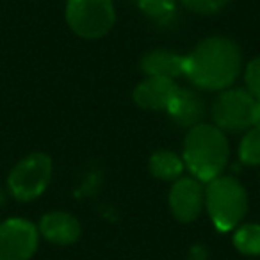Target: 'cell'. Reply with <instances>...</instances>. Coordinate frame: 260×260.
Here are the masks:
<instances>
[{
	"label": "cell",
	"mask_w": 260,
	"mask_h": 260,
	"mask_svg": "<svg viewBox=\"0 0 260 260\" xmlns=\"http://www.w3.org/2000/svg\"><path fill=\"white\" fill-rule=\"evenodd\" d=\"M242 68V55L237 43L223 36L200 41L194 50L185 55L184 75L207 91L228 89L237 80Z\"/></svg>",
	"instance_id": "1"
},
{
	"label": "cell",
	"mask_w": 260,
	"mask_h": 260,
	"mask_svg": "<svg viewBox=\"0 0 260 260\" xmlns=\"http://www.w3.org/2000/svg\"><path fill=\"white\" fill-rule=\"evenodd\" d=\"M230 146L224 132L216 125L192 126L184 141V164L200 182H210L221 177L228 164Z\"/></svg>",
	"instance_id": "2"
},
{
	"label": "cell",
	"mask_w": 260,
	"mask_h": 260,
	"mask_svg": "<svg viewBox=\"0 0 260 260\" xmlns=\"http://www.w3.org/2000/svg\"><path fill=\"white\" fill-rule=\"evenodd\" d=\"M205 207L214 226L230 232L239 226L248 212V192L234 177H217L207 182Z\"/></svg>",
	"instance_id": "3"
},
{
	"label": "cell",
	"mask_w": 260,
	"mask_h": 260,
	"mask_svg": "<svg viewBox=\"0 0 260 260\" xmlns=\"http://www.w3.org/2000/svg\"><path fill=\"white\" fill-rule=\"evenodd\" d=\"M116 11L112 0H68L66 22L77 36L100 40L112 29Z\"/></svg>",
	"instance_id": "4"
},
{
	"label": "cell",
	"mask_w": 260,
	"mask_h": 260,
	"mask_svg": "<svg viewBox=\"0 0 260 260\" xmlns=\"http://www.w3.org/2000/svg\"><path fill=\"white\" fill-rule=\"evenodd\" d=\"M52 178V159L47 153H30L11 170L8 187L18 202L36 200L47 191Z\"/></svg>",
	"instance_id": "5"
},
{
	"label": "cell",
	"mask_w": 260,
	"mask_h": 260,
	"mask_svg": "<svg viewBox=\"0 0 260 260\" xmlns=\"http://www.w3.org/2000/svg\"><path fill=\"white\" fill-rule=\"evenodd\" d=\"M255 98L242 87L223 89L212 105V119L221 130L241 132L251 126Z\"/></svg>",
	"instance_id": "6"
},
{
	"label": "cell",
	"mask_w": 260,
	"mask_h": 260,
	"mask_svg": "<svg viewBox=\"0 0 260 260\" xmlns=\"http://www.w3.org/2000/svg\"><path fill=\"white\" fill-rule=\"evenodd\" d=\"M40 230L30 221L13 217L0 223V260H29L38 249Z\"/></svg>",
	"instance_id": "7"
},
{
	"label": "cell",
	"mask_w": 260,
	"mask_h": 260,
	"mask_svg": "<svg viewBox=\"0 0 260 260\" xmlns=\"http://www.w3.org/2000/svg\"><path fill=\"white\" fill-rule=\"evenodd\" d=\"M205 207V189L194 177L175 180L170 191V209L180 223H192L198 219Z\"/></svg>",
	"instance_id": "8"
},
{
	"label": "cell",
	"mask_w": 260,
	"mask_h": 260,
	"mask_svg": "<svg viewBox=\"0 0 260 260\" xmlns=\"http://www.w3.org/2000/svg\"><path fill=\"white\" fill-rule=\"evenodd\" d=\"M38 230L52 244L70 246L79 241L82 228H80L79 219L70 212L54 210V212H48L41 217Z\"/></svg>",
	"instance_id": "9"
},
{
	"label": "cell",
	"mask_w": 260,
	"mask_h": 260,
	"mask_svg": "<svg viewBox=\"0 0 260 260\" xmlns=\"http://www.w3.org/2000/svg\"><path fill=\"white\" fill-rule=\"evenodd\" d=\"M166 111L177 125L192 128L202 123L203 116H205V104L196 91L177 87Z\"/></svg>",
	"instance_id": "10"
},
{
	"label": "cell",
	"mask_w": 260,
	"mask_h": 260,
	"mask_svg": "<svg viewBox=\"0 0 260 260\" xmlns=\"http://www.w3.org/2000/svg\"><path fill=\"white\" fill-rule=\"evenodd\" d=\"M177 91V84L162 77H146L134 89V102L148 111H166Z\"/></svg>",
	"instance_id": "11"
},
{
	"label": "cell",
	"mask_w": 260,
	"mask_h": 260,
	"mask_svg": "<svg viewBox=\"0 0 260 260\" xmlns=\"http://www.w3.org/2000/svg\"><path fill=\"white\" fill-rule=\"evenodd\" d=\"M185 55L177 52L157 48L152 50L141 59V70L146 77H162V79L175 80L177 77L184 75Z\"/></svg>",
	"instance_id": "12"
},
{
	"label": "cell",
	"mask_w": 260,
	"mask_h": 260,
	"mask_svg": "<svg viewBox=\"0 0 260 260\" xmlns=\"http://www.w3.org/2000/svg\"><path fill=\"white\" fill-rule=\"evenodd\" d=\"M150 173L159 180H178L185 170L184 159L170 150H159L150 157Z\"/></svg>",
	"instance_id": "13"
},
{
	"label": "cell",
	"mask_w": 260,
	"mask_h": 260,
	"mask_svg": "<svg viewBox=\"0 0 260 260\" xmlns=\"http://www.w3.org/2000/svg\"><path fill=\"white\" fill-rule=\"evenodd\" d=\"M234 246L242 255L258 256L260 255V224L248 223L242 224L234 234Z\"/></svg>",
	"instance_id": "14"
},
{
	"label": "cell",
	"mask_w": 260,
	"mask_h": 260,
	"mask_svg": "<svg viewBox=\"0 0 260 260\" xmlns=\"http://www.w3.org/2000/svg\"><path fill=\"white\" fill-rule=\"evenodd\" d=\"M239 159L248 166H260V126H249L239 146Z\"/></svg>",
	"instance_id": "15"
},
{
	"label": "cell",
	"mask_w": 260,
	"mask_h": 260,
	"mask_svg": "<svg viewBox=\"0 0 260 260\" xmlns=\"http://www.w3.org/2000/svg\"><path fill=\"white\" fill-rule=\"evenodd\" d=\"M139 8L155 20H166L173 16L177 9V0H139Z\"/></svg>",
	"instance_id": "16"
},
{
	"label": "cell",
	"mask_w": 260,
	"mask_h": 260,
	"mask_svg": "<svg viewBox=\"0 0 260 260\" xmlns=\"http://www.w3.org/2000/svg\"><path fill=\"white\" fill-rule=\"evenodd\" d=\"M180 2L187 9H191L192 13H196V15L209 16L223 11L230 0H180Z\"/></svg>",
	"instance_id": "17"
},
{
	"label": "cell",
	"mask_w": 260,
	"mask_h": 260,
	"mask_svg": "<svg viewBox=\"0 0 260 260\" xmlns=\"http://www.w3.org/2000/svg\"><path fill=\"white\" fill-rule=\"evenodd\" d=\"M244 80L248 93L251 94L255 100H260V57H255L248 62L244 72Z\"/></svg>",
	"instance_id": "18"
},
{
	"label": "cell",
	"mask_w": 260,
	"mask_h": 260,
	"mask_svg": "<svg viewBox=\"0 0 260 260\" xmlns=\"http://www.w3.org/2000/svg\"><path fill=\"white\" fill-rule=\"evenodd\" d=\"M251 126H260V100H255V105H253Z\"/></svg>",
	"instance_id": "19"
},
{
	"label": "cell",
	"mask_w": 260,
	"mask_h": 260,
	"mask_svg": "<svg viewBox=\"0 0 260 260\" xmlns=\"http://www.w3.org/2000/svg\"><path fill=\"white\" fill-rule=\"evenodd\" d=\"M4 203H6V194H4V191L0 189V209L4 207Z\"/></svg>",
	"instance_id": "20"
}]
</instances>
